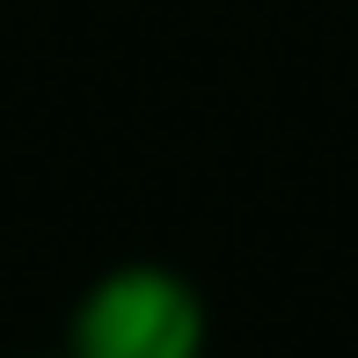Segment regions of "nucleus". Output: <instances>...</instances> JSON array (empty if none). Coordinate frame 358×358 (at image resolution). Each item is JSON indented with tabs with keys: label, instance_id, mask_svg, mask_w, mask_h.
Here are the masks:
<instances>
[{
	"label": "nucleus",
	"instance_id": "2",
	"mask_svg": "<svg viewBox=\"0 0 358 358\" xmlns=\"http://www.w3.org/2000/svg\"><path fill=\"white\" fill-rule=\"evenodd\" d=\"M59 358H66V351H59Z\"/></svg>",
	"mask_w": 358,
	"mask_h": 358
},
{
	"label": "nucleus",
	"instance_id": "1",
	"mask_svg": "<svg viewBox=\"0 0 358 358\" xmlns=\"http://www.w3.org/2000/svg\"><path fill=\"white\" fill-rule=\"evenodd\" d=\"M213 307L176 264H110L66 315V358H205Z\"/></svg>",
	"mask_w": 358,
	"mask_h": 358
}]
</instances>
